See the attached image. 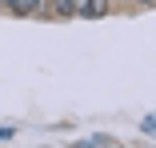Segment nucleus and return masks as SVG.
<instances>
[{
  "mask_svg": "<svg viewBox=\"0 0 156 148\" xmlns=\"http://www.w3.org/2000/svg\"><path fill=\"white\" fill-rule=\"evenodd\" d=\"M4 4H8L12 12H36V8L44 4V0H4Z\"/></svg>",
  "mask_w": 156,
  "mask_h": 148,
  "instance_id": "obj_1",
  "label": "nucleus"
},
{
  "mask_svg": "<svg viewBox=\"0 0 156 148\" xmlns=\"http://www.w3.org/2000/svg\"><path fill=\"white\" fill-rule=\"evenodd\" d=\"M48 4H52L60 16H72V0H48Z\"/></svg>",
  "mask_w": 156,
  "mask_h": 148,
  "instance_id": "obj_2",
  "label": "nucleus"
},
{
  "mask_svg": "<svg viewBox=\"0 0 156 148\" xmlns=\"http://www.w3.org/2000/svg\"><path fill=\"white\" fill-rule=\"evenodd\" d=\"M8 136H12V128H8V124H4V128H0V140H8Z\"/></svg>",
  "mask_w": 156,
  "mask_h": 148,
  "instance_id": "obj_3",
  "label": "nucleus"
},
{
  "mask_svg": "<svg viewBox=\"0 0 156 148\" xmlns=\"http://www.w3.org/2000/svg\"><path fill=\"white\" fill-rule=\"evenodd\" d=\"M0 4H4V0H0Z\"/></svg>",
  "mask_w": 156,
  "mask_h": 148,
  "instance_id": "obj_4",
  "label": "nucleus"
},
{
  "mask_svg": "<svg viewBox=\"0 0 156 148\" xmlns=\"http://www.w3.org/2000/svg\"><path fill=\"white\" fill-rule=\"evenodd\" d=\"M148 4H152V0H148Z\"/></svg>",
  "mask_w": 156,
  "mask_h": 148,
  "instance_id": "obj_5",
  "label": "nucleus"
}]
</instances>
